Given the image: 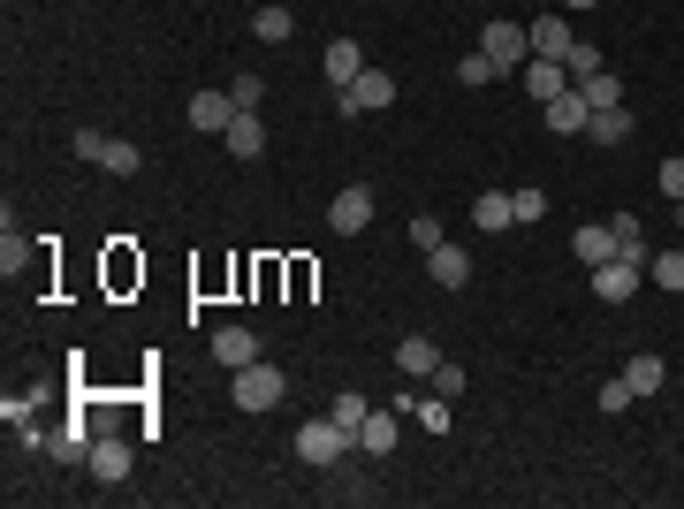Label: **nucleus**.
Segmentation results:
<instances>
[{
    "label": "nucleus",
    "instance_id": "obj_4",
    "mask_svg": "<svg viewBox=\"0 0 684 509\" xmlns=\"http://www.w3.org/2000/svg\"><path fill=\"white\" fill-rule=\"evenodd\" d=\"M76 161H92V168H107V175H138V168H145V153H138V145L99 138V130H76Z\"/></svg>",
    "mask_w": 684,
    "mask_h": 509
},
{
    "label": "nucleus",
    "instance_id": "obj_6",
    "mask_svg": "<svg viewBox=\"0 0 684 509\" xmlns=\"http://www.w3.org/2000/svg\"><path fill=\"white\" fill-rule=\"evenodd\" d=\"M540 122H547V130H555V138H578V130H586V122H593V99H586V92H578V84H570V92H555V99H547V107H540Z\"/></svg>",
    "mask_w": 684,
    "mask_h": 509
},
{
    "label": "nucleus",
    "instance_id": "obj_11",
    "mask_svg": "<svg viewBox=\"0 0 684 509\" xmlns=\"http://www.w3.org/2000/svg\"><path fill=\"white\" fill-rule=\"evenodd\" d=\"M92 441H99V434H92L84 418H69V426H54V434H46V457H54V464H84V457H92Z\"/></svg>",
    "mask_w": 684,
    "mask_h": 509
},
{
    "label": "nucleus",
    "instance_id": "obj_14",
    "mask_svg": "<svg viewBox=\"0 0 684 509\" xmlns=\"http://www.w3.org/2000/svg\"><path fill=\"white\" fill-rule=\"evenodd\" d=\"M480 46H487V54H495L503 69H517V61L532 54V38H524V23H487V38H480Z\"/></svg>",
    "mask_w": 684,
    "mask_h": 509
},
{
    "label": "nucleus",
    "instance_id": "obj_27",
    "mask_svg": "<svg viewBox=\"0 0 684 509\" xmlns=\"http://www.w3.org/2000/svg\"><path fill=\"white\" fill-rule=\"evenodd\" d=\"M457 76H464V84L480 92V84H495V76H503V61H495V54L480 46V54H464V61H457Z\"/></svg>",
    "mask_w": 684,
    "mask_h": 509
},
{
    "label": "nucleus",
    "instance_id": "obj_16",
    "mask_svg": "<svg viewBox=\"0 0 684 509\" xmlns=\"http://www.w3.org/2000/svg\"><path fill=\"white\" fill-rule=\"evenodd\" d=\"M662 380H670V365H662V357H654V350H639V357H632V365H624V388H632V395H639V403H647V395H662Z\"/></svg>",
    "mask_w": 684,
    "mask_h": 509
},
{
    "label": "nucleus",
    "instance_id": "obj_10",
    "mask_svg": "<svg viewBox=\"0 0 684 509\" xmlns=\"http://www.w3.org/2000/svg\"><path fill=\"white\" fill-rule=\"evenodd\" d=\"M426 274H434V282H441V289H464V282H472V251H464V244H449V236H441V244H434V251H426Z\"/></svg>",
    "mask_w": 684,
    "mask_h": 509
},
{
    "label": "nucleus",
    "instance_id": "obj_30",
    "mask_svg": "<svg viewBox=\"0 0 684 509\" xmlns=\"http://www.w3.org/2000/svg\"><path fill=\"white\" fill-rule=\"evenodd\" d=\"M259 92H267V84H259V69H244V76L228 84V99H236V115H259Z\"/></svg>",
    "mask_w": 684,
    "mask_h": 509
},
{
    "label": "nucleus",
    "instance_id": "obj_2",
    "mask_svg": "<svg viewBox=\"0 0 684 509\" xmlns=\"http://www.w3.org/2000/svg\"><path fill=\"white\" fill-rule=\"evenodd\" d=\"M350 449H357V434H350L342 418H312V426H297V457H305V464H320V472H328V464H342Z\"/></svg>",
    "mask_w": 684,
    "mask_h": 509
},
{
    "label": "nucleus",
    "instance_id": "obj_26",
    "mask_svg": "<svg viewBox=\"0 0 684 509\" xmlns=\"http://www.w3.org/2000/svg\"><path fill=\"white\" fill-rule=\"evenodd\" d=\"M609 228H616V259H639V267H647V228H639V213H616Z\"/></svg>",
    "mask_w": 684,
    "mask_h": 509
},
{
    "label": "nucleus",
    "instance_id": "obj_35",
    "mask_svg": "<svg viewBox=\"0 0 684 509\" xmlns=\"http://www.w3.org/2000/svg\"><path fill=\"white\" fill-rule=\"evenodd\" d=\"M411 244H418V251H434V244H441V221H434V213H418V221H411Z\"/></svg>",
    "mask_w": 684,
    "mask_h": 509
},
{
    "label": "nucleus",
    "instance_id": "obj_22",
    "mask_svg": "<svg viewBox=\"0 0 684 509\" xmlns=\"http://www.w3.org/2000/svg\"><path fill=\"white\" fill-rule=\"evenodd\" d=\"M213 357L236 372V365H251V357H259V335H251V328H221V335H213Z\"/></svg>",
    "mask_w": 684,
    "mask_h": 509
},
{
    "label": "nucleus",
    "instance_id": "obj_34",
    "mask_svg": "<svg viewBox=\"0 0 684 509\" xmlns=\"http://www.w3.org/2000/svg\"><path fill=\"white\" fill-rule=\"evenodd\" d=\"M654 182H662V190H670V198H677V205H684V153H670V161H662V175H654Z\"/></svg>",
    "mask_w": 684,
    "mask_h": 509
},
{
    "label": "nucleus",
    "instance_id": "obj_15",
    "mask_svg": "<svg viewBox=\"0 0 684 509\" xmlns=\"http://www.w3.org/2000/svg\"><path fill=\"white\" fill-rule=\"evenodd\" d=\"M570 251H578L586 267H609V259H616V228H609V221H586V228L570 236Z\"/></svg>",
    "mask_w": 684,
    "mask_h": 509
},
{
    "label": "nucleus",
    "instance_id": "obj_37",
    "mask_svg": "<svg viewBox=\"0 0 684 509\" xmlns=\"http://www.w3.org/2000/svg\"><path fill=\"white\" fill-rule=\"evenodd\" d=\"M586 8H601V0H563V15H586Z\"/></svg>",
    "mask_w": 684,
    "mask_h": 509
},
{
    "label": "nucleus",
    "instance_id": "obj_3",
    "mask_svg": "<svg viewBox=\"0 0 684 509\" xmlns=\"http://www.w3.org/2000/svg\"><path fill=\"white\" fill-rule=\"evenodd\" d=\"M388 107H396V76H388V69H365L357 84H342V92H335L342 122H350V115H388Z\"/></svg>",
    "mask_w": 684,
    "mask_h": 509
},
{
    "label": "nucleus",
    "instance_id": "obj_17",
    "mask_svg": "<svg viewBox=\"0 0 684 509\" xmlns=\"http://www.w3.org/2000/svg\"><path fill=\"white\" fill-rule=\"evenodd\" d=\"M524 92L547 107L555 92H570V69H563V61H524Z\"/></svg>",
    "mask_w": 684,
    "mask_h": 509
},
{
    "label": "nucleus",
    "instance_id": "obj_1",
    "mask_svg": "<svg viewBox=\"0 0 684 509\" xmlns=\"http://www.w3.org/2000/svg\"><path fill=\"white\" fill-rule=\"evenodd\" d=\"M282 395H290V372H282V365H267V357L236 365V411H251V418H259V411H274Z\"/></svg>",
    "mask_w": 684,
    "mask_h": 509
},
{
    "label": "nucleus",
    "instance_id": "obj_31",
    "mask_svg": "<svg viewBox=\"0 0 684 509\" xmlns=\"http://www.w3.org/2000/svg\"><path fill=\"white\" fill-rule=\"evenodd\" d=\"M418 426H426V434L441 441V434H449V395H434V403H418Z\"/></svg>",
    "mask_w": 684,
    "mask_h": 509
},
{
    "label": "nucleus",
    "instance_id": "obj_24",
    "mask_svg": "<svg viewBox=\"0 0 684 509\" xmlns=\"http://www.w3.org/2000/svg\"><path fill=\"white\" fill-rule=\"evenodd\" d=\"M647 274H654V289L684 297V251H647Z\"/></svg>",
    "mask_w": 684,
    "mask_h": 509
},
{
    "label": "nucleus",
    "instance_id": "obj_36",
    "mask_svg": "<svg viewBox=\"0 0 684 509\" xmlns=\"http://www.w3.org/2000/svg\"><path fill=\"white\" fill-rule=\"evenodd\" d=\"M15 267H23V236L8 228V236H0V274H15Z\"/></svg>",
    "mask_w": 684,
    "mask_h": 509
},
{
    "label": "nucleus",
    "instance_id": "obj_9",
    "mask_svg": "<svg viewBox=\"0 0 684 509\" xmlns=\"http://www.w3.org/2000/svg\"><path fill=\"white\" fill-rule=\"evenodd\" d=\"M639 259H609V267H593V297L601 305H632V289H639Z\"/></svg>",
    "mask_w": 684,
    "mask_h": 509
},
{
    "label": "nucleus",
    "instance_id": "obj_12",
    "mask_svg": "<svg viewBox=\"0 0 684 509\" xmlns=\"http://www.w3.org/2000/svg\"><path fill=\"white\" fill-rule=\"evenodd\" d=\"M320 69H328V84H357V76H365V46H357V38H328V54H320Z\"/></svg>",
    "mask_w": 684,
    "mask_h": 509
},
{
    "label": "nucleus",
    "instance_id": "obj_32",
    "mask_svg": "<svg viewBox=\"0 0 684 509\" xmlns=\"http://www.w3.org/2000/svg\"><path fill=\"white\" fill-rule=\"evenodd\" d=\"M632 403H639V395H632V388H624V380H609V388H601V411H609V418H624V411H632Z\"/></svg>",
    "mask_w": 684,
    "mask_h": 509
},
{
    "label": "nucleus",
    "instance_id": "obj_8",
    "mask_svg": "<svg viewBox=\"0 0 684 509\" xmlns=\"http://www.w3.org/2000/svg\"><path fill=\"white\" fill-rule=\"evenodd\" d=\"M328 228H335V236H357V228H373V190H365V182L335 190V205H328Z\"/></svg>",
    "mask_w": 684,
    "mask_h": 509
},
{
    "label": "nucleus",
    "instance_id": "obj_19",
    "mask_svg": "<svg viewBox=\"0 0 684 509\" xmlns=\"http://www.w3.org/2000/svg\"><path fill=\"white\" fill-rule=\"evenodd\" d=\"M221 138H228V153H236V161H259V153H267V122H259V115H236Z\"/></svg>",
    "mask_w": 684,
    "mask_h": 509
},
{
    "label": "nucleus",
    "instance_id": "obj_20",
    "mask_svg": "<svg viewBox=\"0 0 684 509\" xmlns=\"http://www.w3.org/2000/svg\"><path fill=\"white\" fill-rule=\"evenodd\" d=\"M396 434H403V426H396V411H365L357 449H365V457H388V449H396Z\"/></svg>",
    "mask_w": 684,
    "mask_h": 509
},
{
    "label": "nucleus",
    "instance_id": "obj_7",
    "mask_svg": "<svg viewBox=\"0 0 684 509\" xmlns=\"http://www.w3.org/2000/svg\"><path fill=\"white\" fill-rule=\"evenodd\" d=\"M84 472H92L99 487H122V480H130V441H122V434H99L92 457H84Z\"/></svg>",
    "mask_w": 684,
    "mask_h": 509
},
{
    "label": "nucleus",
    "instance_id": "obj_29",
    "mask_svg": "<svg viewBox=\"0 0 684 509\" xmlns=\"http://www.w3.org/2000/svg\"><path fill=\"white\" fill-rule=\"evenodd\" d=\"M365 411H373V403H365V395H357V388H342L335 403H328V418H342V426H350V434H357V426H365Z\"/></svg>",
    "mask_w": 684,
    "mask_h": 509
},
{
    "label": "nucleus",
    "instance_id": "obj_5",
    "mask_svg": "<svg viewBox=\"0 0 684 509\" xmlns=\"http://www.w3.org/2000/svg\"><path fill=\"white\" fill-rule=\"evenodd\" d=\"M524 38H532V61H563L578 38H570V23H563V8H547V15H532L524 23Z\"/></svg>",
    "mask_w": 684,
    "mask_h": 509
},
{
    "label": "nucleus",
    "instance_id": "obj_23",
    "mask_svg": "<svg viewBox=\"0 0 684 509\" xmlns=\"http://www.w3.org/2000/svg\"><path fill=\"white\" fill-rule=\"evenodd\" d=\"M251 31H259V38H267V46H282V38H290V31H297V15H290V8H282V0H259V15H251Z\"/></svg>",
    "mask_w": 684,
    "mask_h": 509
},
{
    "label": "nucleus",
    "instance_id": "obj_13",
    "mask_svg": "<svg viewBox=\"0 0 684 509\" xmlns=\"http://www.w3.org/2000/svg\"><path fill=\"white\" fill-rule=\"evenodd\" d=\"M472 228H487V236L517 228V205H510V190H480V198H472Z\"/></svg>",
    "mask_w": 684,
    "mask_h": 509
},
{
    "label": "nucleus",
    "instance_id": "obj_18",
    "mask_svg": "<svg viewBox=\"0 0 684 509\" xmlns=\"http://www.w3.org/2000/svg\"><path fill=\"white\" fill-rule=\"evenodd\" d=\"M228 122H236V99L228 92H198L190 99V130H228Z\"/></svg>",
    "mask_w": 684,
    "mask_h": 509
},
{
    "label": "nucleus",
    "instance_id": "obj_28",
    "mask_svg": "<svg viewBox=\"0 0 684 509\" xmlns=\"http://www.w3.org/2000/svg\"><path fill=\"white\" fill-rule=\"evenodd\" d=\"M578 92H586V99H593V115H601V107H624V84H616V76H609V69H601V76H586V84H578Z\"/></svg>",
    "mask_w": 684,
    "mask_h": 509
},
{
    "label": "nucleus",
    "instance_id": "obj_25",
    "mask_svg": "<svg viewBox=\"0 0 684 509\" xmlns=\"http://www.w3.org/2000/svg\"><path fill=\"white\" fill-rule=\"evenodd\" d=\"M632 130H639V122H632V115H624V107H601V115H593V122H586V138H601V145H624V138H632Z\"/></svg>",
    "mask_w": 684,
    "mask_h": 509
},
{
    "label": "nucleus",
    "instance_id": "obj_21",
    "mask_svg": "<svg viewBox=\"0 0 684 509\" xmlns=\"http://www.w3.org/2000/svg\"><path fill=\"white\" fill-rule=\"evenodd\" d=\"M396 365H403L411 380H434V365H441V350H434L426 335H403V342H396Z\"/></svg>",
    "mask_w": 684,
    "mask_h": 509
},
{
    "label": "nucleus",
    "instance_id": "obj_33",
    "mask_svg": "<svg viewBox=\"0 0 684 509\" xmlns=\"http://www.w3.org/2000/svg\"><path fill=\"white\" fill-rule=\"evenodd\" d=\"M510 205H517V228H524V221H540V213H547V198H540V190H510Z\"/></svg>",
    "mask_w": 684,
    "mask_h": 509
}]
</instances>
